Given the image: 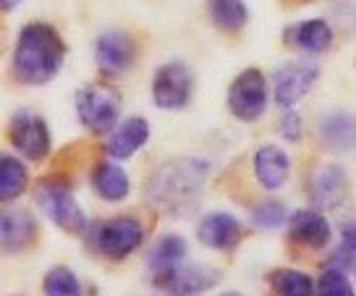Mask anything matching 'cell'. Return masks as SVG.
Segmentation results:
<instances>
[{"instance_id":"21","label":"cell","mask_w":356,"mask_h":296,"mask_svg":"<svg viewBox=\"0 0 356 296\" xmlns=\"http://www.w3.org/2000/svg\"><path fill=\"white\" fill-rule=\"evenodd\" d=\"M293 42L304 53H325L333 42V29L325 19H307L293 29Z\"/></svg>"},{"instance_id":"2","label":"cell","mask_w":356,"mask_h":296,"mask_svg":"<svg viewBox=\"0 0 356 296\" xmlns=\"http://www.w3.org/2000/svg\"><path fill=\"white\" fill-rule=\"evenodd\" d=\"M63 61H66V45L50 24L32 22L19 32L13 47V74L19 81L29 87L47 84L50 79H56Z\"/></svg>"},{"instance_id":"24","label":"cell","mask_w":356,"mask_h":296,"mask_svg":"<svg viewBox=\"0 0 356 296\" xmlns=\"http://www.w3.org/2000/svg\"><path fill=\"white\" fill-rule=\"evenodd\" d=\"M270 288L275 291V296H314V283L309 275L289 267L270 273Z\"/></svg>"},{"instance_id":"30","label":"cell","mask_w":356,"mask_h":296,"mask_svg":"<svg viewBox=\"0 0 356 296\" xmlns=\"http://www.w3.org/2000/svg\"><path fill=\"white\" fill-rule=\"evenodd\" d=\"M22 0H0V6H3V11H13L16 6H19Z\"/></svg>"},{"instance_id":"5","label":"cell","mask_w":356,"mask_h":296,"mask_svg":"<svg viewBox=\"0 0 356 296\" xmlns=\"http://www.w3.org/2000/svg\"><path fill=\"white\" fill-rule=\"evenodd\" d=\"M228 108L238 121H257L267 108V81L262 71L246 68L231 81L228 89Z\"/></svg>"},{"instance_id":"18","label":"cell","mask_w":356,"mask_h":296,"mask_svg":"<svg viewBox=\"0 0 356 296\" xmlns=\"http://www.w3.org/2000/svg\"><path fill=\"white\" fill-rule=\"evenodd\" d=\"M291 173V160L289 155L283 153L280 147H259L254 155V176L257 181L267 189V192H275L289 181Z\"/></svg>"},{"instance_id":"1","label":"cell","mask_w":356,"mask_h":296,"mask_svg":"<svg viewBox=\"0 0 356 296\" xmlns=\"http://www.w3.org/2000/svg\"><path fill=\"white\" fill-rule=\"evenodd\" d=\"M210 176V163L200 157H173L157 168L147 181L145 197L165 212H186L197 205Z\"/></svg>"},{"instance_id":"17","label":"cell","mask_w":356,"mask_h":296,"mask_svg":"<svg viewBox=\"0 0 356 296\" xmlns=\"http://www.w3.org/2000/svg\"><path fill=\"white\" fill-rule=\"evenodd\" d=\"M291 236L309 249H323L330 242V223L317 210H296L289 220Z\"/></svg>"},{"instance_id":"20","label":"cell","mask_w":356,"mask_h":296,"mask_svg":"<svg viewBox=\"0 0 356 296\" xmlns=\"http://www.w3.org/2000/svg\"><path fill=\"white\" fill-rule=\"evenodd\" d=\"M184 257H186V242L181 236H176V233H168L149 249L147 265H149L152 275L157 278V275H165L170 270H176L178 265L184 263Z\"/></svg>"},{"instance_id":"25","label":"cell","mask_w":356,"mask_h":296,"mask_svg":"<svg viewBox=\"0 0 356 296\" xmlns=\"http://www.w3.org/2000/svg\"><path fill=\"white\" fill-rule=\"evenodd\" d=\"M44 296H81L79 278L68 267H53L44 275Z\"/></svg>"},{"instance_id":"12","label":"cell","mask_w":356,"mask_h":296,"mask_svg":"<svg viewBox=\"0 0 356 296\" xmlns=\"http://www.w3.org/2000/svg\"><path fill=\"white\" fill-rule=\"evenodd\" d=\"M197 239L210 249L218 252H231L238 247V242L244 239V228L241 223L231 215V212H210L200 220L197 226Z\"/></svg>"},{"instance_id":"10","label":"cell","mask_w":356,"mask_h":296,"mask_svg":"<svg viewBox=\"0 0 356 296\" xmlns=\"http://www.w3.org/2000/svg\"><path fill=\"white\" fill-rule=\"evenodd\" d=\"M215 283H220V273L215 267H204V265H178L176 270H170L165 275H157L155 286L160 291H165L170 296H194L212 288Z\"/></svg>"},{"instance_id":"23","label":"cell","mask_w":356,"mask_h":296,"mask_svg":"<svg viewBox=\"0 0 356 296\" xmlns=\"http://www.w3.org/2000/svg\"><path fill=\"white\" fill-rule=\"evenodd\" d=\"M26 168L22 160H16L11 155H3L0 157V199L3 202H11L26 189Z\"/></svg>"},{"instance_id":"14","label":"cell","mask_w":356,"mask_h":296,"mask_svg":"<svg viewBox=\"0 0 356 296\" xmlns=\"http://www.w3.org/2000/svg\"><path fill=\"white\" fill-rule=\"evenodd\" d=\"M312 202L320 210L341 208L348 197V178L341 165H325L312 176Z\"/></svg>"},{"instance_id":"3","label":"cell","mask_w":356,"mask_h":296,"mask_svg":"<svg viewBox=\"0 0 356 296\" xmlns=\"http://www.w3.org/2000/svg\"><path fill=\"white\" fill-rule=\"evenodd\" d=\"M37 205L42 208V212L56 223L58 228L68 231V233H81L87 228L84 210L76 202L71 187L60 178H44L37 187Z\"/></svg>"},{"instance_id":"16","label":"cell","mask_w":356,"mask_h":296,"mask_svg":"<svg viewBox=\"0 0 356 296\" xmlns=\"http://www.w3.org/2000/svg\"><path fill=\"white\" fill-rule=\"evenodd\" d=\"M323 144L333 153H348L356 147V116L348 110H330L320 121Z\"/></svg>"},{"instance_id":"13","label":"cell","mask_w":356,"mask_h":296,"mask_svg":"<svg viewBox=\"0 0 356 296\" xmlns=\"http://www.w3.org/2000/svg\"><path fill=\"white\" fill-rule=\"evenodd\" d=\"M34 242H37V223L26 210H6L0 215V247H3V252H26Z\"/></svg>"},{"instance_id":"29","label":"cell","mask_w":356,"mask_h":296,"mask_svg":"<svg viewBox=\"0 0 356 296\" xmlns=\"http://www.w3.org/2000/svg\"><path fill=\"white\" fill-rule=\"evenodd\" d=\"M343 244L348 252H356V220L343 226Z\"/></svg>"},{"instance_id":"7","label":"cell","mask_w":356,"mask_h":296,"mask_svg":"<svg viewBox=\"0 0 356 296\" xmlns=\"http://www.w3.org/2000/svg\"><path fill=\"white\" fill-rule=\"evenodd\" d=\"M145 242V226L136 218H111L100 223L95 231V247L97 252L113 260L129 257L134 249H139V244Z\"/></svg>"},{"instance_id":"8","label":"cell","mask_w":356,"mask_h":296,"mask_svg":"<svg viewBox=\"0 0 356 296\" xmlns=\"http://www.w3.org/2000/svg\"><path fill=\"white\" fill-rule=\"evenodd\" d=\"M8 139L26 160L40 163L50 153V132L42 116H37L32 110H19L11 118V129H8Z\"/></svg>"},{"instance_id":"6","label":"cell","mask_w":356,"mask_h":296,"mask_svg":"<svg viewBox=\"0 0 356 296\" xmlns=\"http://www.w3.org/2000/svg\"><path fill=\"white\" fill-rule=\"evenodd\" d=\"M191 92H194V77L186 63L173 61L163 63L155 71L152 79V100L157 108L163 110H181L189 105Z\"/></svg>"},{"instance_id":"22","label":"cell","mask_w":356,"mask_h":296,"mask_svg":"<svg viewBox=\"0 0 356 296\" xmlns=\"http://www.w3.org/2000/svg\"><path fill=\"white\" fill-rule=\"evenodd\" d=\"M207 8L215 26H220L222 32H238L249 22L244 0H207Z\"/></svg>"},{"instance_id":"27","label":"cell","mask_w":356,"mask_h":296,"mask_svg":"<svg viewBox=\"0 0 356 296\" xmlns=\"http://www.w3.org/2000/svg\"><path fill=\"white\" fill-rule=\"evenodd\" d=\"M252 220L259 228H278L280 223L286 220V208L275 202V199H267V202H259L252 212Z\"/></svg>"},{"instance_id":"19","label":"cell","mask_w":356,"mask_h":296,"mask_svg":"<svg viewBox=\"0 0 356 296\" xmlns=\"http://www.w3.org/2000/svg\"><path fill=\"white\" fill-rule=\"evenodd\" d=\"M92 189L105 202H121L131 192V181L118 163H97L92 171Z\"/></svg>"},{"instance_id":"31","label":"cell","mask_w":356,"mask_h":296,"mask_svg":"<svg viewBox=\"0 0 356 296\" xmlns=\"http://www.w3.org/2000/svg\"><path fill=\"white\" fill-rule=\"evenodd\" d=\"M220 296H244V294H236V291H228V294H220Z\"/></svg>"},{"instance_id":"28","label":"cell","mask_w":356,"mask_h":296,"mask_svg":"<svg viewBox=\"0 0 356 296\" xmlns=\"http://www.w3.org/2000/svg\"><path fill=\"white\" fill-rule=\"evenodd\" d=\"M280 134H283L286 142H299L301 139V116L299 113L289 110V113L283 116V121H280Z\"/></svg>"},{"instance_id":"26","label":"cell","mask_w":356,"mask_h":296,"mask_svg":"<svg viewBox=\"0 0 356 296\" xmlns=\"http://www.w3.org/2000/svg\"><path fill=\"white\" fill-rule=\"evenodd\" d=\"M314 296H356V291L341 267H327L314 286Z\"/></svg>"},{"instance_id":"15","label":"cell","mask_w":356,"mask_h":296,"mask_svg":"<svg viewBox=\"0 0 356 296\" xmlns=\"http://www.w3.org/2000/svg\"><path fill=\"white\" fill-rule=\"evenodd\" d=\"M149 139V123L139 116H131L126 121L118 123V129L111 134L108 139V155L115 160H129L131 155H136Z\"/></svg>"},{"instance_id":"4","label":"cell","mask_w":356,"mask_h":296,"mask_svg":"<svg viewBox=\"0 0 356 296\" xmlns=\"http://www.w3.org/2000/svg\"><path fill=\"white\" fill-rule=\"evenodd\" d=\"M121 98L108 84H87L76 95V116L89 132L105 134L118 123Z\"/></svg>"},{"instance_id":"9","label":"cell","mask_w":356,"mask_h":296,"mask_svg":"<svg viewBox=\"0 0 356 296\" xmlns=\"http://www.w3.org/2000/svg\"><path fill=\"white\" fill-rule=\"evenodd\" d=\"M320 77V68L307 61H291L273 74V98L280 108L291 110Z\"/></svg>"},{"instance_id":"11","label":"cell","mask_w":356,"mask_h":296,"mask_svg":"<svg viewBox=\"0 0 356 296\" xmlns=\"http://www.w3.org/2000/svg\"><path fill=\"white\" fill-rule=\"evenodd\" d=\"M136 61V45L126 32L111 29L97 37L95 42V63L105 71V74H123L129 71Z\"/></svg>"}]
</instances>
